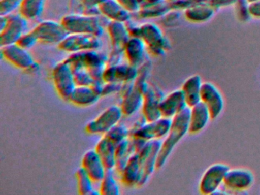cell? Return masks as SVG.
<instances>
[{
  "mask_svg": "<svg viewBox=\"0 0 260 195\" xmlns=\"http://www.w3.org/2000/svg\"><path fill=\"white\" fill-rule=\"evenodd\" d=\"M7 21L5 27L0 30V45L1 47L9 44H16L21 37L27 32L28 20L20 13H13L7 15Z\"/></svg>",
  "mask_w": 260,
  "mask_h": 195,
  "instance_id": "cell-12",
  "label": "cell"
},
{
  "mask_svg": "<svg viewBox=\"0 0 260 195\" xmlns=\"http://www.w3.org/2000/svg\"><path fill=\"white\" fill-rule=\"evenodd\" d=\"M164 1V0H138L139 2L140 6L141 7L144 6H152V5L158 4V3H161V2Z\"/></svg>",
  "mask_w": 260,
  "mask_h": 195,
  "instance_id": "cell-45",
  "label": "cell"
},
{
  "mask_svg": "<svg viewBox=\"0 0 260 195\" xmlns=\"http://www.w3.org/2000/svg\"><path fill=\"white\" fill-rule=\"evenodd\" d=\"M122 83H118V82H105L103 85V96H108L109 94H114L115 92H119L121 88Z\"/></svg>",
  "mask_w": 260,
  "mask_h": 195,
  "instance_id": "cell-41",
  "label": "cell"
},
{
  "mask_svg": "<svg viewBox=\"0 0 260 195\" xmlns=\"http://www.w3.org/2000/svg\"><path fill=\"white\" fill-rule=\"evenodd\" d=\"M78 193L81 195H98L100 191L94 187L93 180L86 173V171L80 166L76 172Z\"/></svg>",
  "mask_w": 260,
  "mask_h": 195,
  "instance_id": "cell-32",
  "label": "cell"
},
{
  "mask_svg": "<svg viewBox=\"0 0 260 195\" xmlns=\"http://www.w3.org/2000/svg\"><path fill=\"white\" fill-rule=\"evenodd\" d=\"M81 167L95 183H100L107 172L103 160L95 149H89L85 152L81 160Z\"/></svg>",
  "mask_w": 260,
  "mask_h": 195,
  "instance_id": "cell-20",
  "label": "cell"
},
{
  "mask_svg": "<svg viewBox=\"0 0 260 195\" xmlns=\"http://www.w3.org/2000/svg\"><path fill=\"white\" fill-rule=\"evenodd\" d=\"M131 37L141 38L147 45V51L155 56H164L171 48L168 38L164 35L160 27L153 22L144 24L126 23Z\"/></svg>",
  "mask_w": 260,
  "mask_h": 195,
  "instance_id": "cell-1",
  "label": "cell"
},
{
  "mask_svg": "<svg viewBox=\"0 0 260 195\" xmlns=\"http://www.w3.org/2000/svg\"><path fill=\"white\" fill-rule=\"evenodd\" d=\"M105 0H81L82 4L84 7V14L87 15H101L99 10L98 6Z\"/></svg>",
  "mask_w": 260,
  "mask_h": 195,
  "instance_id": "cell-40",
  "label": "cell"
},
{
  "mask_svg": "<svg viewBox=\"0 0 260 195\" xmlns=\"http://www.w3.org/2000/svg\"><path fill=\"white\" fill-rule=\"evenodd\" d=\"M100 193L101 195H119V184L113 175V171H107L100 181Z\"/></svg>",
  "mask_w": 260,
  "mask_h": 195,
  "instance_id": "cell-34",
  "label": "cell"
},
{
  "mask_svg": "<svg viewBox=\"0 0 260 195\" xmlns=\"http://www.w3.org/2000/svg\"><path fill=\"white\" fill-rule=\"evenodd\" d=\"M56 91L61 99L68 100L77 86L72 67L66 59L57 62L52 70Z\"/></svg>",
  "mask_w": 260,
  "mask_h": 195,
  "instance_id": "cell-7",
  "label": "cell"
},
{
  "mask_svg": "<svg viewBox=\"0 0 260 195\" xmlns=\"http://www.w3.org/2000/svg\"><path fill=\"white\" fill-rule=\"evenodd\" d=\"M167 1H168V2H174V1H177V0H167Z\"/></svg>",
  "mask_w": 260,
  "mask_h": 195,
  "instance_id": "cell-46",
  "label": "cell"
},
{
  "mask_svg": "<svg viewBox=\"0 0 260 195\" xmlns=\"http://www.w3.org/2000/svg\"><path fill=\"white\" fill-rule=\"evenodd\" d=\"M147 48L144 41L138 37H131L124 47V56L131 65L139 68L147 60Z\"/></svg>",
  "mask_w": 260,
  "mask_h": 195,
  "instance_id": "cell-22",
  "label": "cell"
},
{
  "mask_svg": "<svg viewBox=\"0 0 260 195\" xmlns=\"http://www.w3.org/2000/svg\"><path fill=\"white\" fill-rule=\"evenodd\" d=\"M121 175V180L124 185L127 187L138 186L141 176V166H140L139 155L135 152L124 166Z\"/></svg>",
  "mask_w": 260,
  "mask_h": 195,
  "instance_id": "cell-27",
  "label": "cell"
},
{
  "mask_svg": "<svg viewBox=\"0 0 260 195\" xmlns=\"http://www.w3.org/2000/svg\"><path fill=\"white\" fill-rule=\"evenodd\" d=\"M103 136H106L111 141L117 145L121 142L130 138L131 131L130 129H128L125 125L118 123Z\"/></svg>",
  "mask_w": 260,
  "mask_h": 195,
  "instance_id": "cell-35",
  "label": "cell"
},
{
  "mask_svg": "<svg viewBox=\"0 0 260 195\" xmlns=\"http://www.w3.org/2000/svg\"><path fill=\"white\" fill-rule=\"evenodd\" d=\"M106 30L112 44L108 65H117L121 63L124 56V47L130 39V33L127 24L121 21H109L106 24Z\"/></svg>",
  "mask_w": 260,
  "mask_h": 195,
  "instance_id": "cell-5",
  "label": "cell"
},
{
  "mask_svg": "<svg viewBox=\"0 0 260 195\" xmlns=\"http://www.w3.org/2000/svg\"><path fill=\"white\" fill-rule=\"evenodd\" d=\"M124 114L121 107L113 105L108 107L93 120L86 125V133L92 135H105L109 129L121 121Z\"/></svg>",
  "mask_w": 260,
  "mask_h": 195,
  "instance_id": "cell-8",
  "label": "cell"
},
{
  "mask_svg": "<svg viewBox=\"0 0 260 195\" xmlns=\"http://www.w3.org/2000/svg\"><path fill=\"white\" fill-rule=\"evenodd\" d=\"M201 102L209 111L211 120L217 118L223 110L224 101L218 88L210 82H203L201 91Z\"/></svg>",
  "mask_w": 260,
  "mask_h": 195,
  "instance_id": "cell-15",
  "label": "cell"
},
{
  "mask_svg": "<svg viewBox=\"0 0 260 195\" xmlns=\"http://www.w3.org/2000/svg\"><path fill=\"white\" fill-rule=\"evenodd\" d=\"M215 10L207 3H198L185 9L184 15L190 22L203 23L212 18Z\"/></svg>",
  "mask_w": 260,
  "mask_h": 195,
  "instance_id": "cell-28",
  "label": "cell"
},
{
  "mask_svg": "<svg viewBox=\"0 0 260 195\" xmlns=\"http://www.w3.org/2000/svg\"><path fill=\"white\" fill-rule=\"evenodd\" d=\"M254 183V175L249 169H230L226 172L223 185L228 190L242 192L249 189Z\"/></svg>",
  "mask_w": 260,
  "mask_h": 195,
  "instance_id": "cell-18",
  "label": "cell"
},
{
  "mask_svg": "<svg viewBox=\"0 0 260 195\" xmlns=\"http://www.w3.org/2000/svg\"><path fill=\"white\" fill-rule=\"evenodd\" d=\"M190 108H186L172 118V124L167 135L161 144L160 150L156 161V169H160L168 160L173 149L180 140L188 133Z\"/></svg>",
  "mask_w": 260,
  "mask_h": 195,
  "instance_id": "cell-2",
  "label": "cell"
},
{
  "mask_svg": "<svg viewBox=\"0 0 260 195\" xmlns=\"http://www.w3.org/2000/svg\"><path fill=\"white\" fill-rule=\"evenodd\" d=\"M31 30L37 37L39 42L48 44L58 45L69 35L60 21L54 20H44Z\"/></svg>",
  "mask_w": 260,
  "mask_h": 195,
  "instance_id": "cell-13",
  "label": "cell"
},
{
  "mask_svg": "<svg viewBox=\"0 0 260 195\" xmlns=\"http://www.w3.org/2000/svg\"><path fill=\"white\" fill-rule=\"evenodd\" d=\"M229 166L223 163H215L210 166L204 172L199 181V189L205 195L214 194L223 184Z\"/></svg>",
  "mask_w": 260,
  "mask_h": 195,
  "instance_id": "cell-10",
  "label": "cell"
},
{
  "mask_svg": "<svg viewBox=\"0 0 260 195\" xmlns=\"http://www.w3.org/2000/svg\"><path fill=\"white\" fill-rule=\"evenodd\" d=\"M138 67L130 63H121L117 65H108L103 73V79L105 82H135L138 76Z\"/></svg>",
  "mask_w": 260,
  "mask_h": 195,
  "instance_id": "cell-16",
  "label": "cell"
},
{
  "mask_svg": "<svg viewBox=\"0 0 260 195\" xmlns=\"http://www.w3.org/2000/svg\"><path fill=\"white\" fill-rule=\"evenodd\" d=\"M100 98L92 85H77L68 101L77 106L89 107L96 104Z\"/></svg>",
  "mask_w": 260,
  "mask_h": 195,
  "instance_id": "cell-24",
  "label": "cell"
},
{
  "mask_svg": "<svg viewBox=\"0 0 260 195\" xmlns=\"http://www.w3.org/2000/svg\"><path fill=\"white\" fill-rule=\"evenodd\" d=\"M211 114L203 102H200L190 108L188 133L196 134L205 129L209 120Z\"/></svg>",
  "mask_w": 260,
  "mask_h": 195,
  "instance_id": "cell-23",
  "label": "cell"
},
{
  "mask_svg": "<svg viewBox=\"0 0 260 195\" xmlns=\"http://www.w3.org/2000/svg\"><path fill=\"white\" fill-rule=\"evenodd\" d=\"M236 12L237 18L241 21H246L251 15L249 12V2L248 0H237L235 3Z\"/></svg>",
  "mask_w": 260,
  "mask_h": 195,
  "instance_id": "cell-38",
  "label": "cell"
},
{
  "mask_svg": "<svg viewBox=\"0 0 260 195\" xmlns=\"http://www.w3.org/2000/svg\"><path fill=\"white\" fill-rule=\"evenodd\" d=\"M161 144L162 140H160L148 141L143 149L138 152L141 166V176L138 187L144 186L150 179L155 169H156V161L160 150Z\"/></svg>",
  "mask_w": 260,
  "mask_h": 195,
  "instance_id": "cell-9",
  "label": "cell"
},
{
  "mask_svg": "<svg viewBox=\"0 0 260 195\" xmlns=\"http://www.w3.org/2000/svg\"><path fill=\"white\" fill-rule=\"evenodd\" d=\"M162 91L157 87L150 84L148 88L144 93V102H143V117L147 121H153L162 117L159 103L164 97Z\"/></svg>",
  "mask_w": 260,
  "mask_h": 195,
  "instance_id": "cell-17",
  "label": "cell"
},
{
  "mask_svg": "<svg viewBox=\"0 0 260 195\" xmlns=\"http://www.w3.org/2000/svg\"><path fill=\"white\" fill-rule=\"evenodd\" d=\"M46 0H22L19 12L28 20H34L42 15Z\"/></svg>",
  "mask_w": 260,
  "mask_h": 195,
  "instance_id": "cell-31",
  "label": "cell"
},
{
  "mask_svg": "<svg viewBox=\"0 0 260 195\" xmlns=\"http://www.w3.org/2000/svg\"><path fill=\"white\" fill-rule=\"evenodd\" d=\"M98 8L101 15L109 21L127 23L132 20V12L118 0H105Z\"/></svg>",
  "mask_w": 260,
  "mask_h": 195,
  "instance_id": "cell-21",
  "label": "cell"
},
{
  "mask_svg": "<svg viewBox=\"0 0 260 195\" xmlns=\"http://www.w3.org/2000/svg\"><path fill=\"white\" fill-rule=\"evenodd\" d=\"M236 2L237 0H206L207 4L215 9L233 6V5H235Z\"/></svg>",
  "mask_w": 260,
  "mask_h": 195,
  "instance_id": "cell-42",
  "label": "cell"
},
{
  "mask_svg": "<svg viewBox=\"0 0 260 195\" xmlns=\"http://www.w3.org/2000/svg\"><path fill=\"white\" fill-rule=\"evenodd\" d=\"M60 22L69 34H88L101 38L105 27L99 15L84 13H70L61 18Z\"/></svg>",
  "mask_w": 260,
  "mask_h": 195,
  "instance_id": "cell-4",
  "label": "cell"
},
{
  "mask_svg": "<svg viewBox=\"0 0 260 195\" xmlns=\"http://www.w3.org/2000/svg\"><path fill=\"white\" fill-rule=\"evenodd\" d=\"M172 124V119L161 117L153 121H147L145 118L137 121L130 129L131 137H138L146 141L161 140L168 134Z\"/></svg>",
  "mask_w": 260,
  "mask_h": 195,
  "instance_id": "cell-6",
  "label": "cell"
},
{
  "mask_svg": "<svg viewBox=\"0 0 260 195\" xmlns=\"http://www.w3.org/2000/svg\"><path fill=\"white\" fill-rule=\"evenodd\" d=\"M202 84V78L197 74L189 76L182 84L181 89L183 91L187 105L189 108L201 102Z\"/></svg>",
  "mask_w": 260,
  "mask_h": 195,
  "instance_id": "cell-26",
  "label": "cell"
},
{
  "mask_svg": "<svg viewBox=\"0 0 260 195\" xmlns=\"http://www.w3.org/2000/svg\"><path fill=\"white\" fill-rule=\"evenodd\" d=\"M118 1L120 2L132 13L134 12L138 13V11L141 9L138 0H118Z\"/></svg>",
  "mask_w": 260,
  "mask_h": 195,
  "instance_id": "cell-43",
  "label": "cell"
},
{
  "mask_svg": "<svg viewBox=\"0 0 260 195\" xmlns=\"http://www.w3.org/2000/svg\"><path fill=\"white\" fill-rule=\"evenodd\" d=\"M3 57L17 68L29 71L36 63L34 57L28 50L16 44L1 47Z\"/></svg>",
  "mask_w": 260,
  "mask_h": 195,
  "instance_id": "cell-14",
  "label": "cell"
},
{
  "mask_svg": "<svg viewBox=\"0 0 260 195\" xmlns=\"http://www.w3.org/2000/svg\"><path fill=\"white\" fill-rule=\"evenodd\" d=\"M254 1H256V0H248V2H249V3H251V2H254Z\"/></svg>",
  "mask_w": 260,
  "mask_h": 195,
  "instance_id": "cell-47",
  "label": "cell"
},
{
  "mask_svg": "<svg viewBox=\"0 0 260 195\" xmlns=\"http://www.w3.org/2000/svg\"><path fill=\"white\" fill-rule=\"evenodd\" d=\"M188 107L183 91L181 88L176 89L164 96L159 103L162 117L173 118L176 114Z\"/></svg>",
  "mask_w": 260,
  "mask_h": 195,
  "instance_id": "cell-19",
  "label": "cell"
},
{
  "mask_svg": "<svg viewBox=\"0 0 260 195\" xmlns=\"http://www.w3.org/2000/svg\"><path fill=\"white\" fill-rule=\"evenodd\" d=\"M22 0H0V15H8L19 9Z\"/></svg>",
  "mask_w": 260,
  "mask_h": 195,
  "instance_id": "cell-37",
  "label": "cell"
},
{
  "mask_svg": "<svg viewBox=\"0 0 260 195\" xmlns=\"http://www.w3.org/2000/svg\"><path fill=\"white\" fill-rule=\"evenodd\" d=\"M95 150L100 155L107 171H115L116 166V145L103 136L95 145Z\"/></svg>",
  "mask_w": 260,
  "mask_h": 195,
  "instance_id": "cell-25",
  "label": "cell"
},
{
  "mask_svg": "<svg viewBox=\"0 0 260 195\" xmlns=\"http://www.w3.org/2000/svg\"><path fill=\"white\" fill-rule=\"evenodd\" d=\"M108 58L109 56L103 52L89 50L70 53L66 59L73 69H86L94 80L103 81V73L108 66Z\"/></svg>",
  "mask_w": 260,
  "mask_h": 195,
  "instance_id": "cell-3",
  "label": "cell"
},
{
  "mask_svg": "<svg viewBox=\"0 0 260 195\" xmlns=\"http://www.w3.org/2000/svg\"><path fill=\"white\" fill-rule=\"evenodd\" d=\"M135 151L132 145L131 138L127 139L116 145V166L115 171L121 173L124 166L127 164L130 157L135 153Z\"/></svg>",
  "mask_w": 260,
  "mask_h": 195,
  "instance_id": "cell-30",
  "label": "cell"
},
{
  "mask_svg": "<svg viewBox=\"0 0 260 195\" xmlns=\"http://www.w3.org/2000/svg\"><path fill=\"white\" fill-rule=\"evenodd\" d=\"M172 10L170 2L164 0L158 4L141 7L138 12V16L142 18H162Z\"/></svg>",
  "mask_w": 260,
  "mask_h": 195,
  "instance_id": "cell-33",
  "label": "cell"
},
{
  "mask_svg": "<svg viewBox=\"0 0 260 195\" xmlns=\"http://www.w3.org/2000/svg\"><path fill=\"white\" fill-rule=\"evenodd\" d=\"M121 99L122 100L120 107L124 116H132L142 108L144 94L135 85L134 89Z\"/></svg>",
  "mask_w": 260,
  "mask_h": 195,
  "instance_id": "cell-29",
  "label": "cell"
},
{
  "mask_svg": "<svg viewBox=\"0 0 260 195\" xmlns=\"http://www.w3.org/2000/svg\"><path fill=\"white\" fill-rule=\"evenodd\" d=\"M101 38L88 34H69L58 48L62 51L73 53L89 50H100L102 47Z\"/></svg>",
  "mask_w": 260,
  "mask_h": 195,
  "instance_id": "cell-11",
  "label": "cell"
},
{
  "mask_svg": "<svg viewBox=\"0 0 260 195\" xmlns=\"http://www.w3.org/2000/svg\"><path fill=\"white\" fill-rule=\"evenodd\" d=\"M37 43H39L37 37L36 36L32 30L25 32L20 39L18 41L17 44L26 50H30Z\"/></svg>",
  "mask_w": 260,
  "mask_h": 195,
  "instance_id": "cell-39",
  "label": "cell"
},
{
  "mask_svg": "<svg viewBox=\"0 0 260 195\" xmlns=\"http://www.w3.org/2000/svg\"><path fill=\"white\" fill-rule=\"evenodd\" d=\"M249 12L251 17L260 18V0L249 3Z\"/></svg>",
  "mask_w": 260,
  "mask_h": 195,
  "instance_id": "cell-44",
  "label": "cell"
},
{
  "mask_svg": "<svg viewBox=\"0 0 260 195\" xmlns=\"http://www.w3.org/2000/svg\"><path fill=\"white\" fill-rule=\"evenodd\" d=\"M77 85H92L95 80L85 68L73 69Z\"/></svg>",
  "mask_w": 260,
  "mask_h": 195,
  "instance_id": "cell-36",
  "label": "cell"
}]
</instances>
